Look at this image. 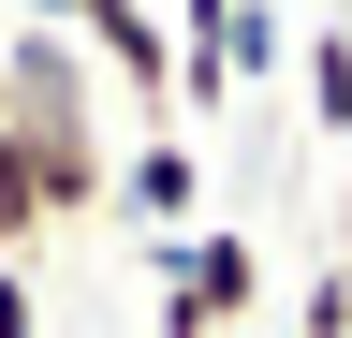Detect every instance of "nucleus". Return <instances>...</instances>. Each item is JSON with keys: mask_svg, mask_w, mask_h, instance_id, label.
<instances>
[{"mask_svg": "<svg viewBox=\"0 0 352 338\" xmlns=\"http://www.w3.org/2000/svg\"><path fill=\"white\" fill-rule=\"evenodd\" d=\"M147 265H162V324H191V338H220V324H250V309H264V250H250L235 221L162 235Z\"/></svg>", "mask_w": 352, "mask_h": 338, "instance_id": "1", "label": "nucleus"}, {"mask_svg": "<svg viewBox=\"0 0 352 338\" xmlns=\"http://www.w3.org/2000/svg\"><path fill=\"white\" fill-rule=\"evenodd\" d=\"M103 206H118L147 250H162V235H191V221H206V162H191V133H147V147L103 177Z\"/></svg>", "mask_w": 352, "mask_h": 338, "instance_id": "2", "label": "nucleus"}, {"mask_svg": "<svg viewBox=\"0 0 352 338\" xmlns=\"http://www.w3.org/2000/svg\"><path fill=\"white\" fill-rule=\"evenodd\" d=\"M308 133L352 147V15H338V30H308Z\"/></svg>", "mask_w": 352, "mask_h": 338, "instance_id": "3", "label": "nucleus"}, {"mask_svg": "<svg viewBox=\"0 0 352 338\" xmlns=\"http://www.w3.org/2000/svg\"><path fill=\"white\" fill-rule=\"evenodd\" d=\"M0 338H44V294H30L15 265H0Z\"/></svg>", "mask_w": 352, "mask_h": 338, "instance_id": "4", "label": "nucleus"}, {"mask_svg": "<svg viewBox=\"0 0 352 338\" xmlns=\"http://www.w3.org/2000/svg\"><path fill=\"white\" fill-rule=\"evenodd\" d=\"M15 15H30V30H59V15H74V0H15Z\"/></svg>", "mask_w": 352, "mask_h": 338, "instance_id": "5", "label": "nucleus"}, {"mask_svg": "<svg viewBox=\"0 0 352 338\" xmlns=\"http://www.w3.org/2000/svg\"><path fill=\"white\" fill-rule=\"evenodd\" d=\"M147 338H191V324H147Z\"/></svg>", "mask_w": 352, "mask_h": 338, "instance_id": "6", "label": "nucleus"}, {"mask_svg": "<svg viewBox=\"0 0 352 338\" xmlns=\"http://www.w3.org/2000/svg\"><path fill=\"white\" fill-rule=\"evenodd\" d=\"M264 15H294V0H264Z\"/></svg>", "mask_w": 352, "mask_h": 338, "instance_id": "7", "label": "nucleus"}]
</instances>
